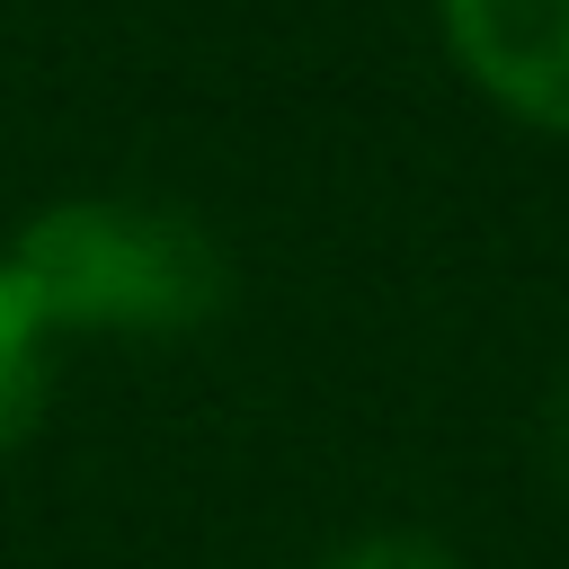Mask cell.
Wrapping results in <instances>:
<instances>
[{
    "instance_id": "cell-5",
    "label": "cell",
    "mask_w": 569,
    "mask_h": 569,
    "mask_svg": "<svg viewBox=\"0 0 569 569\" xmlns=\"http://www.w3.org/2000/svg\"><path fill=\"white\" fill-rule=\"evenodd\" d=\"M551 462H560V480H569V373H560V400H551Z\"/></svg>"
},
{
    "instance_id": "cell-1",
    "label": "cell",
    "mask_w": 569,
    "mask_h": 569,
    "mask_svg": "<svg viewBox=\"0 0 569 569\" xmlns=\"http://www.w3.org/2000/svg\"><path fill=\"white\" fill-rule=\"evenodd\" d=\"M53 338H187L231 302V258L187 204L62 196L0 249Z\"/></svg>"
},
{
    "instance_id": "cell-4",
    "label": "cell",
    "mask_w": 569,
    "mask_h": 569,
    "mask_svg": "<svg viewBox=\"0 0 569 569\" xmlns=\"http://www.w3.org/2000/svg\"><path fill=\"white\" fill-rule=\"evenodd\" d=\"M320 569H471L453 542H436V533H418V525H382V533H356V542H338Z\"/></svg>"
},
{
    "instance_id": "cell-2",
    "label": "cell",
    "mask_w": 569,
    "mask_h": 569,
    "mask_svg": "<svg viewBox=\"0 0 569 569\" xmlns=\"http://www.w3.org/2000/svg\"><path fill=\"white\" fill-rule=\"evenodd\" d=\"M436 36L498 116L569 142V0H436Z\"/></svg>"
},
{
    "instance_id": "cell-3",
    "label": "cell",
    "mask_w": 569,
    "mask_h": 569,
    "mask_svg": "<svg viewBox=\"0 0 569 569\" xmlns=\"http://www.w3.org/2000/svg\"><path fill=\"white\" fill-rule=\"evenodd\" d=\"M53 320L36 311V293L18 284V267L0 258V462L44 427V400H53Z\"/></svg>"
}]
</instances>
